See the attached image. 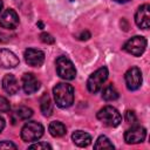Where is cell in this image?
Segmentation results:
<instances>
[{"mask_svg":"<svg viewBox=\"0 0 150 150\" xmlns=\"http://www.w3.org/2000/svg\"><path fill=\"white\" fill-rule=\"evenodd\" d=\"M53 95L56 105L60 108H68L74 102V88L69 83H57L53 88Z\"/></svg>","mask_w":150,"mask_h":150,"instance_id":"1","label":"cell"},{"mask_svg":"<svg viewBox=\"0 0 150 150\" xmlns=\"http://www.w3.org/2000/svg\"><path fill=\"white\" fill-rule=\"evenodd\" d=\"M43 125L36 121L27 122L21 129V138L23 142H34L38 141L43 135Z\"/></svg>","mask_w":150,"mask_h":150,"instance_id":"2","label":"cell"},{"mask_svg":"<svg viewBox=\"0 0 150 150\" xmlns=\"http://www.w3.org/2000/svg\"><path fill=\"white\" fill-rule=\"evenodd\" d=\"M97 118L108 127H117L122 122V116L118 110L111 105L103 107L97 112Z\"/></svg>","mask_w":150,"mask_h":150,"instance_id":"3","label":"cell"},{"mask_svg":"<svg viewBox=\"0 0 150 150\" xmlns=\"http://www.w3.org/2000/svg\"><path fill=\"white\" fill-rule=\"evenodd\" d=\"M56 71L64 80H74L76 76V69L73 62L66 56H59L56 59Z\"/></svg>","mask_w":150,"mask_h":150,"instance_id":"4","label":"cell"},{"mask_svg":"<svg viewBox=\"0 0 150 150\" xmlns=\"http://www.w3.org/2000/svg\"><path fill=\"white\" fill-rule=\"evenodd\" d=\"M107 77H108V69L105 67L98 68L96 71H94L89 76V79L87 81V88H88V90L90 93H93V94L97 93L102 88V86H103L104 81L107 80Z\"/></svg>","mask_w":150,"mask_h":150,"instance_id":"5","label":"cell"},{"mask_svg":"<svg viewBox=\"0 0 150 150\" xmlns=\"http://www.w3.org/2000/svg\"><path fill=\"white\" fill-rule=\"evenodd\" d=\"M146 43L148 42H146V39L145 38L136 35V36L129 39L124 43L123 49L127 53H129V54H131L134 56H141L144 53L145 48H146Z\"/></svg>","mask_w":150,"mask_h":150,"instance_id":"6","label":"cell"},{"mask_svg":"<svg viewBox=\"0 0 150 150\" xmlns=\"http://www.w3.org/2000/svg\"><path fill=\"white\" fill-rule=\"evenodd\" d=\"M145 136H146V130L141 125H135L125 131L124 141L128 144H137L143 142Z\"/></svg>","mask_w":150,"mask_h":150,"instance_id":"7","label":"cell"},{"mask_svg":"<svg viewBox=\"0 0 150 150\" xmlns=\"http://www.w3.org/2000/svg\"><path fill=\"white\" fill-rule=\"evenodd\" d=\"M125 84L129 90H136L142 84V73L137 67H131L125 73Z\"/></svg>","mask_w":150,"mask_h":150,"instance_id":"8","label":"cell"},{"mask_svg":"<svg viewBox=\"0 0 150 150\" xmlns=\"http://www.w3.org/2000/svg\"><path fill=\"white\" fill-rule=\"evenodd\" d=\"M135 22L139 28L148 29L150 27V6L148 4L142 5L136 14H135Z\"/></svg>","mask_w":150,"mask_h":150,"instance_id":"9","label":"cell"},{"mask_svg":"<svg viewBox=\"0 0 150 150\" xmlns=\"http://www.w3.org/2000/svg\"><path fill=\"white\" fill-rule=\"evenodd\" d=\"M25 61L32 67H40L45 62V53L40 49L28 48L25 50Z\"/></svg>","mask_w":150,"mask_h":150,"instance_id":"10","label":"cell"},{"mask_svg":"<svg viewBox=\"0 0 150 150\" xmlns=\"http://www.w3.org/2000/svg\"><path fill=\"white\" fill-rule=\"evenodd\" d=\"M19 25V16L14 9H6L0 16V26L6 29H14Z\"/></svg>","mask_w":150,"mask_h":150,"instance_id":"11","label":"cell"},{"mask_svg":"<svg viewBox=\"0 0 150 150\" xmlns=\"http://www.w3.org/2000/svg\"><path fill=\"white\" fill-rule=\"evenodd\" d=\"M19 64L18 56L8 50V49H0V66L2 68H15Z\"/></svg>","mask_w":150,"mask_h":150,"instance_id":"12","label":"cell"},{"mask_svg":"<svg viewBox=\"0 0 150 150\" xmlns=\"http://www.w3.org/2000/svg\"><path fill=\"white\" fill-rule=\"evenodd\" d=\"M22 88L26 94H33L40 88V81L30 73H26L22 76Z\"/></svg>","mask_w":150,"mask_h":150,"instance_id":"13","label":"cell"},{"mask_svg":"<svg viewBox=\"0 0 150 150\" xmlns=\"http://www.w3.org/2000/svg\"><path fill=\"white\" fill-rule=\"evenodd\" d=\"M2 88L9 95L16 94L19 91V83H18V80L15 79V76L12 74H6L2 79Z\"/></svg>","mask_w":150,"mask_h":150,"instance_id":"14","label":"cell"},{"mask_svg":"<svg viewBox=\"0 0 150 150\" xmlns=\"http://www.w3.org/2000/svg\"><path fill=\"white\" fill-rule=\"evenodd\" d=\"M71 139H73V142H74L77 146L83 148V146H87V145L90 144V142H91V136H90L89 134L82 131V130H77V131L73 132Z\"/></svg>","mask_w":150,"mask_h":150,"instance_id":"15","label":"cell"},{"mask_svg":"<svg viewBox=\"0 0 150 150\" xmlns=\"http://www.w3.org/2000/svg\"><path fill=\"white\" fill-rule=\"evenodd\" d=\"M40 109H41V112L47 117L50 116L53 112V103L47 93L42 94V96L40 97Z\"/></svg>","mask_w":150,"mask_h":150,"instance_id":"16","label":"cell"},{"mask_svg":"<svg viewBox=\"0 0 150 150\" xmlns=\"http://www.w3.org/2000/svg\"><path fill=\"white\" fill-rule=\"evenodd\" d=\"M49 132L52 136L54 137H62L66 132H67V129H66V125L62 123V122H59V121H54L49 124V128H48Z\"/></svg>","mask_w":150,"mask_h":150,"instance_id":"17","label":"cell"},{"mask_svg":"<svg viewBox=\"0 0 150 150\" xmlns=\"http://www.w3.org/2000/svg\"><path fill=\"white\" fill-rule=\"evenodd\" d=\"M102 97L105 101H115L118 98V91L115 89V87L112 84H108L102 90Z\"/></svg>","mask_w":150,"mask_h":150,"instance_id":"18","label":"cell"},{"mask_svg":"<svg viewBox=\"0 0 150 150\" xmlns=\"http://www.w3.org/2000/svg\"><path fill=\"white\" fill-rule=\"evenodd\" d=\"M94 148L95 149H114V145L107 136H100L96 143L94 144Z\"/></svg>","mask_w":150,"mask_h":150,"instance_id":"19","label":"cell"},{"mask_svg":"<svg viewBox=\"0 0 150 150\" xmlns=\"http://www.w3.org/2000/svg\"><path fill=\"white\" fill-rule=\"evenodd\" d=\"M14 115H15L16 118H19V120H28L29 117H32L33 110H32L30 108H28V107H19V108L15 110Z\"/></svg>","mask_w":150,"mask_h":150,"instance_id":"20","label":"cell"},{"mask_svg":"<svg viewBox=\"0 0 150 150\" xmlns=\"http://www.w3.org/2000/svg\"><path fill=\"white\" fill-rule=\"evenodd\" d=\"M9 109H11V105L8 100L4 96H0V112H7L9 111Z\"/></svg>","mask_w":150,"mask_h":150,"instance_id":"21","label":"cell"},{"mask_svg":"<svg viewBox=\"0 0 150 150\" xmlns=\"http://www.w3.org/2000/svg\"><path fill=\"white\" fill-rule=\"evenodd\" d=\"M29 149H36V150H50L52 146L48 144V143H45V142H39V143H35V144H32L29 145Z\"/></svg>","mask_w":150,"mask_h":150,"instance_id":"22","label":"cell"},{"mask_svg":"<svg viewBox=\"0 0 150 150\" xmlns=\"http://www.w3.org/2000/svg\"><path fill=\"white\" fill-rule=\"evenodd\" d=\"M40 39H41V41H42V42L48 43V45L54 43V41H55V40H54V38H53L50 34H48V33H41Z\"/></svg>","mask_w":150,"mask_h":150,"instance_id":"23","label":"cell"},{"mask_svg":"<svg viewBox=\"0 0 150 150\" xmlns=\"http://www.w3.org/2000/svg\"><path fill=\"white\" fill-rule=\"evenodd\" d=\"M125 121H127L128 123H130V124H134V123L137 121L135 112H134V111H130V110H128V111L125 112Z\"/></svg>","mask_w":150,"mask_h":150,"instance_id":"24","label":"cell"},{"mask_svg":"<svg viewBox=\"0 0 150 150\" xmlns=\"http://www.w3.org/2000/svg\"><path fill=\"white\" fill-rule=\"evenodd\" d=\"M16 148L18 146L14 143L9 142V141H2V142H0V149H16Z\"/></svg>","mask_w":150,"mask_h":150,"instance_id":"25","label":"cell"},{"mask_svg":"<svg viewBox=\"0 0 150 150\" xmlns=\"http://www.w3.org/2000/svg\"><path fill=\"white\" fill-rule=\"evenodd\" d=\"M77 38H79V40H88V39L90 38V33H89L88 30H84V32H82Z\"/></svg>","mask_w":150,"mask_h":150,"instance_id":"26","label":"cell"},{"mask_svg":"<svg viewBox=\"0 0 150 150\" xmlns=\"http://www.w3.org/2000/svg\"><path fill=\"white\" fill-rule=\"evenodd\" d=\"M4 128H5V120L0 116V132L4 130Z\"/></svg>","mask_w":150,"mask_h":150,"instance_id":"27","label":"cell"},{"mask_svg":"<svg viewBox=\"0 0 150 150\" xmlns=\"http://www.w3.org/2000/svg\"><path fill=\"white\" fill-rule=\"evenodd\" d=\"M114 1H116V2H120V4H124V2H128L129 0H114Z\"/></svg>","mask_w":150,"mask_h":150,"instance_id":"28","label":"cell"},{"mask_svg":"<svg viewBox=\"0 0 150 150\" xmlns=\"http://www.w3.org/2000/svg\"><path fill=\"white\" fill-rule=\"evenodd\" d=\"M1 9H2V1L0 0V12H1Z\"/></svg>","mask_w":150,"mask_h":150,"instance_id":"29","label":"cell"},{"mask_svg":"<svg viewBox=\"0 0 150 150\" xmlns=\"http://www.w3.org/2000/svg\"><path fill=\"white\" fill-rule=\"evenodd\" d=\"M70 1H73V0H70Z\"/></svg>","mask_w":150,"mask_h":150,"instance_id":"30","label":"cell"}]
</instances>
